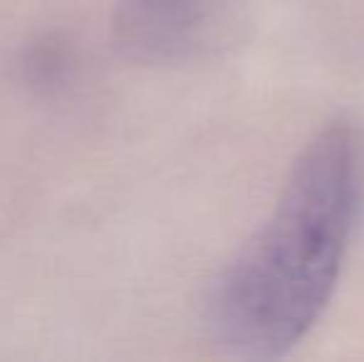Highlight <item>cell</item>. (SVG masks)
Instances as JSON below:
<instances>
[{
  "mask_svg": "<svg viewBox=\"0 0 364 362\" xmlns=\"http://www.w3.org/2000/svg\"><path fill=\"white\" fill-rule=\"evenodd\" d=\"M364 198V144L352 122L300 149L273 211L225 266L208 300L218 345L270 360L307 338L335 295Z\"/></svg>",
  "mask_w": 364,
  "mask_h": 362,
  "instance_id": "1",
  "label": "cell"
},
{
  "mask_svg": "<svg viewBox=\"0 0 364 362\" xmlns=\"http://www.w3.org/2000/svg\"><path fill=\"white\" fill-rule=\"evenodd\" d=\"M213 0H119L114 43L139 63H173L201 43Z\"/></svg>",
  "mask_w": 364,
  "mask_h": 362,
  "instance_id": "2",
  "label": "cell"
}]
</instances>
